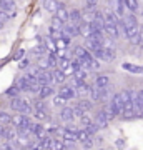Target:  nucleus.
<instances>
[{"mask_svg":"<svg viewBox=\"0 0 143 150\" xmlns=\"http://www.w3.org/2000/svg\"><path fill=\"white\" fill-rule=\"evenodd\" d=\"M108 105H110V108L113 110L115 117H117V115H122V112H123V102H122V95H120V93H115V95L111 97L110 102H108Z\"/></svg>","mask_w":143,"mask_h":150,"instance_id":"f257e3e1","label":"nucleus"},{"mask_svg":"<svg viewBox=\"0 0 143 150\" xmlns=\"http://www.w3.org/2000/svg\"><path fill=\"white\" fill-rule=\"evenodd\" d=\"M15 144L22 149H30V145H32V139H30V134L28 132H18V137H17Z\"/></svg>","mask_w":143,"mask_h":150,"instance_id":"f03ea898","label":"nucleus"},{"mask_svg":"<svg viewBox=\"0 0 143 150\" xmlns=\"http://www.w3.org/2000/svg\"><path fill=\"white\" fill-rule=\"evenodd\" d=\"M110 7H113L110 10L113 12V15L117 17L118 20H122L123 17L127 15V8L123 5V2H110Z\"/></svg>","mask_w":143,"mask_h":150,"instance_id":"7ed1b4c3","label":"nucleus"},{"mask_svg":"<svg viewBox=\"0 0 143 150\" xmlns=\"http://www.w3.org/2000/svg\"><path fill=\"white\" fill-rule=\"evenodd\" d=\"M57 18H58L60 22H63V23H68V12H67V8H65V4L63 2H57Z\"/></svg>","mask_w":143,"mask_h":150,"instance_id":"20e7f679","label":"nucleus"},{"mask_svg":"<svg viewBox=\"0 0 143 150\" xmlns=\"http://www.w3.org/2000/svg\"><path fill=\"white\" fill-rule=\"evenodd\" d=\"M58 95L65 100H70V98L77 97V93H75V88H72V85H62L58 88Z\"/></svg>","mask_w":143,"mask_h":150,"instance_id":"39448f33","label":"nucleus"},{"mask_svg":"<svg viewBox=\"0 0 143 150\" xmlns=\"http://www.w3.org/2000/svg\"><path fill=\"white\" fill-rule=\"evenodd\" d=\"M30 134L35 135L38 140H43V139L48 135L47 130L43 129V125H40V123H33V125H32V130H30Z\"/></svg>","mask_w":143,"mask_h":150,"instance_id":"423d86ee","label":"nucleus"},{"mask_svg":"<svg viewBox=\"0 0 143 150\" xmlns=\"http://www.w3.org/2000/svg\"><path fill=\"white\" fill-rule=\"evenodd\" d=\"M108 85H110V75H108V74H100V75H97V79H95V87H98V88H106Z\"/></svg>","mask_w":143,"mask_h":150,"instance_id":"0eeeda50","label":"nucleus"},{"mask_svg":"<svg viewBox=\"0 0 143 150\" xmlns=\"http://www.w3.org/2000/svg\"><path fill=\"white\" fill-rule=\"evenodd\" d=\"M97 125V129L100 130V129H106L108 127V118L105 117V113H103V110H100V112L97 113V117H95V122H93Z\"/></svg>","mask_w":143,"mask_h":150,"instance_id":"6e6552de","label":"nucleus"},{"mask_svg":"<svg viewBox=\"0 0 143 150\" xmlns=\"http://www.w3.org/2000/svg\"><path fill=\"white\" fill-rule=\"evenodd\" d=\"M75 132H77V129H63L62 130V139H63V142H72V144H75L77 142V137H75Z\"/></svg>","mask_w":143,"mask_h":150,"instance_id":"1a4fd4ad","label":"nucleus"},{"mask_svg":"<svg viewBox=\"0 0 143 150\" xmlns=\"http://www.w3.org/2000/svg\"><path fill=\"white\" fill-rule=\"evenodd\" d=\"M23 122H25V115H22V113L10 115V123L13 125V129L22 130V127H23Z\"/></svg>","mask_w":143,"mask_h":150,"instance_id":"9d476101","label":"nucleus"},{"mask_svg":"<svg viewBox=\"0 0 143 150\" xmlns=\"http://www.w3.org/2000/svg\"><path fill=\"white\" fill-rule=\"evenodd\" d=\"M88 92H90V85H88L87 82H80V83H77V90H75V93H77L80 98H85V97L88 95Z\"/></svg>","mask_w":143,"mask_h":150,"instance_id":"9b49d317","label":"nucleus"},{"mask_svg":"<svg viewBox=\"0 0 143 150\" xmlns=\"http://www.w3.org/2000/svg\"><path fill=\"white\" fill-rule=\"evenodd\" d=\"M37 83L40 87H45V85H50L52 83V77H50V72H40L37 75Z\"/></svg>","mask_w":143,"mask_h":150,"instance_id":"f8f14e48","label":"nucleus"},{"mask_svg":"<svg viewBox=\"0 0 143 150\" xmlns=\"http://www.w3.org/2000/svg\"><path fill=\"white\" fill-rule=\"evenodd\" d=\"M17 137H18V130L17 129H5V135H4V140L7 144H15Z\"/></svg>","mask_w":143,"mask_h":150,"instance_id":"ddd939ff","label":"nucleus"},{"mask_svg":"<svg viewBox=\"0 0 143 150\" xmlns=\"http://www.w3.org/2000/svg\"><path fill=\"white\" fill-rule=\"evenodd\" d=\"M135 25H138V23H137V17L132 15V13H127V15L122 18V27H123V28L135 27Z\"/></svg>","mask_w":143,"mask_h":150,"instance_id":"4468645a","label":"nucleus"},{"mask_svg":"<svg viewBox=\"0 0 143 150\" xmlns=\"http://www.w3.org/2000/svg\"><path fill=\"white\" fill-rule=\"evenodd\" d=\"M60 118L63 120V122H72L73 120V110L72 107H63L60 110Z\"/></svg>","mask_w":143,"mask_h":150,"instance_id":"2eb2a0df","label":"nucleus"},{"mask_svg":"<svg viewBox=\"0 0 143 150\" xmlns=\"http://www.w3.org/2000/svg\"><path fill=\"white\" fill-rule=\"evenodd\" d=\"M123 5H125L127 10L132 12V15H135V13L140 10V4H138L137 0H125V2H123Z\"/></svg>","mask_w":143,"mask_h":150,"instance_id":"dca6fc26","label":"nucleus"},{"mask_svg":"<svg viewBox=\"0 0 143 150\" xmlns=\"http://www.w3.org/2000/svg\"><path fill=\"white\" fill-rule=\"evenodd\" d=\"M68 20H72V25H80L82 23V12L80 10H72L68 12Z\"/></svg>","mask_w":143,"mask_h":150,"instance_id":"f3484780","label":"nucleus"},{"mask_svg":"<svg viewBox=\"0 0 143 150\" xmlns=\"http://www.w3.org/2000/svg\"><path fill=\"white\" fill-rule=\"evenodd\" d=\"M53 93H55V88H52V85L40 87V90H38V97H40V100H43V98L53 95Z\"/></svg>","mask_w":143,"mask_h":150,"instance_id":"a211bd4d","label":"nucleus"},{"mask_svg":"<svg viewBox=\"0 0 143 150\" xmlns=\"http://www.w3.org/2000/svg\"><path fill=\"white\" fill-rule=\"evenodd\" d=\"M103 22L108 23V25H118V18L113 15V12L111 10H106L105 13H103Z\"/></svg>","mask_w":143,"mask_h":150,"instance_id":"6ab92c4d","label":"nucleus"},{"mask_svg":"<svg viewBox=\"0 0 143 150\" xmlns=\"http://www.w3.org/2000/svg\"><path fill=\"white\" fill-rule=\"evenodd\" d=\"M125 70L132 72V74H138V75H143V65H133V64H123L122 65Z\"/></svg>","mask_w":143,"mask_h":150,"instance_id":"aec40b11","label":"nucleus"},{"mask_svg":"<svg viewBox=\"0 0 143 150\" xmlns=\"http://www.w3.org/2000/svg\"><path fill=\"white\" fill-rule=\"evenodd\" d=\"M50 77H52V82H53V83H63L65 79H67V77H65V75L62 74V72H60L58 69L53 70L52 74H50Z\"/></svg>","mask_w":143,"mask_h":150,"instance_id":"412c9836","label":"nucleus"},{"mask_svg":"<svg viewBox=\"0 0 143 150\" xmlns=\"http://www.w3.org/2000/svg\"><path fill=\"white\" fill-rule=\"evenodd\" d=\"M0 8L2 12H13L15 10V2H12V0H0Z\"/></svg>","mask_w":143,"mask_h":150,"instance_id":"4be33fe9","label":"nucleus"},{"mask_svg":"<svg viewBox=\"0 0 143 150\" xmlns=\"http://www.w3.org/2000/svg\"><path fill=\"white\" fill-rule=\"evenodd\" d=\"M87 77H88V70H83V69H80L77 70V72H73V80L75 82H87Z\"/></svg>","mask_w":143,"mask_h":150,"instance_id":"5701e85b","label":"nucleus"},{"mask_svg":"<svg viewBox=\"0 0 143 150\" xmlns=\"http://www.w3.org/2000/svg\"><path fill=\"white\" fill-rule=\"evenodd\" d=\"M63 142L60 139H52L50 144H48V150H63Z\"/></svg>","mask_w":143,"mask_h":150,"instance_id":"b1692460","label":"nucleus"},{"mask_svg":"<svg viewBox=\"0 0 143 150\" xmlns=\"http://www.w3.org/2000/svg\"><path fill=\"white\" fill-rule=\"evenodd\" d=\"M33 117L37 118V120H40V122H48V120H50V115H48V112H45V110H35V112H33Z\"/></svg>","mask_w":143,"mask_h":150,"instance_id":"393cba45","label":"nucleus"},{"mask_svg":"<svg viewBox=\"0 0 143 150\" xmlns=\"http://www.w3.org/2000/svg\"><path fill=\"white\" fill-rule=\"evenodd\" d=\"M98 4L97 2H93V0H88V2H83V10L85 12H97L98 8Z\"/></svg>","mask_w":143,"mask_h":150,"instance_id":"a878e982","label":"nucleus"},{"mask_svg":"<svg viewBox=\"0 0 143 150\" xmlns=\"http://www.w3.org/2000/svg\"><path fill=\"white\" fill-rule=\"evenodd\" d=\"M20 105H22V98L20 97H15V98H12L10 100V108L13 110V112H20Z\"/></svg>","mask_w":143,"mask_h":150,"instance_id":"bb28decb","label":"nucleus"},{"mask_svg":"<svg viewBox=\"0 0 143 150\" xmlns=\"http://www.w3.org/2000/svg\"><path fill=\"white\" fill-rule=\"evenodd\" d=\"M7 125H10V115L7 112H0V127L7 129Z\"/></svg>","mask_w":143,"mask_h":150,"instance_id":"cd10ccee","label":"nucleus"},{"mask_svg":"<svg viewBox=\"0 0 143 150\" xmlns=\"http://www.w3.org/2000/svg\"><path fill=\"white\" fill-rule=\"evenodd\" d=\"M75 137H77V140H78V142H82V144H83L87 139H90V135L87 134L83 129H77V132H75Z\"/></svg>","mask_w":143,"mask_h":150,"instance_id":"c85d7f7f","label":"nucleus"},{"mask_svg":"<svg viewBox=\"0 0 143 150\" xmlns=\"http://www.w3.org/2000/svg\"><path fill=\"white\" fill-rule=\"evenodd\" d=\"M43 8L47 12H55L57 10V2H53V0H45V2H43Z\"/></svg>","mask_w":143,"mask_h":150,"instance_id":"c756f323","label":"nucleus"},{"mask_svg":"<svg viewBox=\"0 0 143 150\" xmlns=\"http://www.w3.org/2000/svg\"><path fill=\"white\" fill-rule=\"evenodd\" d=\"M63 25H65L63 22H60L57 17H53V18H52V27H50V28H53L55 32H60V30L63 28Z\"/></svg>","mask_w":143,"mask_h":150,"instance_id":"7c9ffc66","label":"nucleus"},{"mask_svg":"<svg viewBox=\"0 0 143 150\" xmlns=\"http://www.w3.org/2000/svg\"><path fill=\"white\" fill-rule=\"evenodd\" d=\"M88 93H90L93 102H98V98H100V88H98V87H95V85L90 87V92H88Z\"/></svg>","mask_w":143,"mask_h":150,"instance_id":"2f4dec72","label":"nucleus"},{"mask_svg":"<svg viewBox=\"0 0 143 150\" xmlns=\"http://www.w3.org/2000/svg\"><path fill=\"white\" fill-rule=\"evenodd\" d=\"M47 62L50 67H57L58 65V60H57V57H55L53 52H47Z\"/></svg>","mask_w":143,"mask_h":150,"instance_id":"473e14b6","label":"nucleus"},{"mask_svg":"<svg viewBox=\"0 0 143 150\" xmlns=\"http://www.w3.org/2000/svg\"><path fill=\"white\" fill-rule=\"evenodd\" d=\"M77 107H78V108H82V110H83V112L87 113V110H90V108H92V102H88V100H85V98H82V100L78 102V105H77Z\"/></svg>","mask_w":143,"mask_h":150,"instance_id":"72a5a7b5","label":"nucleus"},{"mask_svg":"<svg viewBox=\"0 0 143 150\" xmlns=\"http://www.w3.org/2000/svg\"><path fill=\"white\" fill-rule=\"evenodd\" d=\"M65 103H67V100H65V98H62L60 95L53 97V105H55V107H62V108H63V107H67Z\"/></svg>","mask_w":143,"mask_h":150,"instance_id":"f704fd0d","label":"nucleus"},{"mask_svg":"<svg viewBox=\"0 0 143 150\" xmlns=\"http://www.w3.org/2000/svg\"><path fill=\"white\" fill-rule=\"evenodd\" d=\"M138 115L135 113V110H127V112H122V118L123 120H133V118H137Z\"/></svg>","mask_w":143,"mask_h":150,"instance_id":"c9c22d12","label":"nucleus"},{"mask_svg":"<svg viewBox=\"0 0 143 150\" xmlns=\"http://www.w3.org/2000/svg\"><path fill=\"white\" fill-rule=\"evenodd\" d=\"M103 113H105V117L108 118V122H110V120H113V118H115V113H113V110H111V108H110V105H106V107L103 108Z\"/></svg>","mask_w":143,"mask_h":150,"instance_id":"e433bc0d","label":"nucleus"},{"mask_svg":"<svg viewBox=\"0 0 143 150\" xmlns=\"http://www.w3.org/2000/svg\"><path fill=\"white\" fill-rule=\"evenodd\" d=\"M33 105H35V110H45L47 112V103L43 102V100H35Z\"/></svg>","mask_w":143,"mask_h":150,"instance_id":"4c0bfd02","label":"nucleus"},{"mask_svg":"<svg viewBox=\"0 0 143 150\" xmlns=\"http://www.w3.org/2000/svg\"><path fill=\"white\" fill-rule=\"evenodd\" d=\"M83 130H85V132H87L88 135H93V134H97V132H98V129H97V125H95L93 122H92L90 125H88V127H85Z\"/></svg>","mask_w":143,"mask_h":150,"instance_id":"58836bf2","label":"nucleus"},{"mask_svg":"<svg viewBox=\"0 0 143 150\" xmlns=\"http://www.w3.org/2000/svg\"><path fill=\"white\" fill-rule=\"evenodd\" d=\"M72 110H73V118H82L85 115V112L82 110V108H78L77 105H75V107H72Z\"/></svg>","mask_w":143,"mask_h":150,"instance_id":"ea45409f","label":"nucleus"},{"mask_svg":"<svg viewBox=\"0 0 143 150\" xmlns=\"http://www.w3.org/2000/svg\"><path fill=\"white\" fill-rule=\"evenodd\" d=\"M80 123H82V125H83V127H88V125H90V123H92V118L88 117V115H87V113H85L83 117L80 118Z\"/></svg>","mask_w":143,"mask_h":150,"instance_id":"a19ab883","label":"nucleus"},{"mask_svg":"<svg viewBox=\"0 0 143 150\" xmlns=\"http://www.w3.org/2000/svg\"><path fill=\"white\" fill-rule=\"evenodd\" d=\"M30 150H45V149H43V145L40 144V140H35V142H32V145H30Z\"/></svg>","mask_w":143,"mask_h":150,"instance_id":"79ce46f5","label":"nucleus"},{"mask_svg":"<svg viewBox=\"0 0 143 150\" xmlns=\"http://www.w3.org/2000/svg\"><path fill=\"white\" fill-rule=\"evenodd\" d=\"M83 149H85V150L93 149V140H92V137H90V139H87V140L83 142Z\"/></svg>","mask_w":143,"mask_h":150,"instance_id":"37998d69","label":"nucleus"},{"mask_svg":"<svg viewBox=\"0 0 143 150\" xmlns=\"http://www.w3.org/2000/svg\"><path fill=\"white\" fill-rule=\"evenodd\" d=\"M7 20H8V15H7L5 12L0 10V27H2V25H4V23H5Z\"/></svg>","mask_w":143,"mask_h":150,"instance_id":"c03bdc74","label":"nucleus"},{"mask_svg":"<svg viewBox=\"0 0 143 150\" xmlns=\"http://www.w3.org/2000/svg\"><path fill=\"white\" fill-rule=\"evenodd\" d=\"M33 52H35V54H37V55H45V54H47V50H45V48H43V47H40V45H38V47H35V48H33Z\"/></svg>","mask_w":143,"mask_h":150,"instance_id":"a18cd8bd","label":"nucleus"},{"mask_svg":"<svg viewBox=\"0 0 143 150\" xmlns=\"http://www.w3.org/2000/svg\"><path fill=\"white\" fill-rule=\"evenodd\" d=\"M17 93H18V90H17V87H12L10 90L7 92V95H10L12 98H15V95H17ZM17 97H18V95H17Z\"/></svg>","mask_w":143,"mask_h":150,"instance_id":"49530a36","label":"nucleus"},{"mask_svg":"<svg viewBox=\"0 0 143 150\" xmlns=\"http://www.w3.org/2000/svg\"><path fill=\"white\" fill-rule=\"evenodd\" d=\"M130 43H132V45H140V37H138V33L135 35V37L130 38Z\"/></svg>","mask_w":143,"mask_h":150,"instance_id":"de8ad7c7","label":"nucleus"},{"mask_svg":"<svg viewBox=\"0 0 143 150\" xmlns=\"http://www.w3.org/2000/svg\"><path fill=\"white\" fill-rule=\"evenodd\" d=\"M0 150H13V147H12L10 144H7V142H4V144L0 145Z\"/></svg>","mask_w":143,"mask_h":150,"instance_id":"09e8293b","label":"nucleus"},{"mask_svg":"<svg viewBox=\"0 0 143 150\" xmlns=\"http://www.w3.org/2000/svg\"><path fill=\"white\" fill-rule=\"evenodd\" d=\"M27 67H28V60H27V59L20 60V64H18V69H27Z\"/></svg>","mask_w":143,"mask_h":150,"instance_id":"8fccbe9b","label":"nucleus"},{"mask_svg":"<svg viewBox=\"0 0 143 150\" xmlns=\"http://www.w3.org/2000/svg\"><path fill=\"white\" fill-rule=\"evenodd\" d=\"M138 37H140V45H143V27L138 28Z\"/></svg>","mask_w":143,"mask_h":150,"instance_id":"3c124183","label":"nucleus"},{"mask_svg":"<svg viewBox=\"0 0 143 150\" xmlns=\"http://www.w3.org/2000/svg\"><path fill=\"white\" fill-rule=\"evenodd\" d=\"M123 145H125V142H123L122 139H120V140H117V147H120V149H123Z\"/></svg>","mask_w":143,"mask_h":150,"instance_id":"603ef678","label":"nucleus"},{"mask_svg":"<svg viewBox=\"0 0 143 150\" xmlns=\"http://www.w3.org/2000/svg\"><path fill=\"white\" fill-rule=\"evenodd\" d=\"M4 135H5V129H4V127H0V139H4Z\"/></svg>","mask_w":143,"mask_h":150,"instance_id":"864d4df0","label":"nucleus"},{"mask_svg":"<svg viewBox=\"0 0 143 150\" xmlns=\"http://www.w3.org/2000/svg\"><path fill=\"white\" fill-rule=\"evenodd\" d=\"M22 150H30V149H22Z\"/></svg>","mask_w":143,"mask_h":150,"instance_id":"5fc2aeb1","label":"nucleus"}]
</instances>
